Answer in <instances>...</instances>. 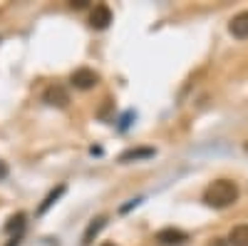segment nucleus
<instances>
[{
	"label": "nucleus",
	"mask_w": 248,
	"mask_h": 246,
	"mask_svg": "<svg viewBox=\"0 0 248 246\" xmlns=\"http://www.w3.org/2000/svg\"><path fill=\"white\" fill-rule=\"evenodd\" d=\"M238 184L231 179H216L203 189V204L211 209H226L238 201Z\"/></svg>",
	"instance_id": "1"
},
{
	"label": "nucleus",
	"mask_w": 248,
	"mask_h": 246,
	"mask_svg": "<svg viewBox=\"0 0 248 246\" xmlns=\"http://www.w3.org/2000/svg\"><path fill=\"white\" fill-rule=\"evenodd\" d=\"M70 82H72V87H77V90H92L99 82V75L94 70H90V67H79V70H75L70 75Z\"/></svg>",
	"instance_id": "2"
},
{
	"label": "nucleus",
	"mask_w": 248,
	"mask_h": 246,
	"mask_svg": "<svg viewBox=\"0 0 248 246\" xmlns=\"http://www.w3.org/2000/svg\"><path fill=\"white\" fill-rule=\"evenodd\" d=\"M43 99L47 102L50 107H60V110H65L70 105V95H67V90L62 87V85H50L43 92Z\"/></svg>",
	"instance_id": "3"
},
{
	"label": "nucleus",
	"mask_w": 248,
	"mask_h": 246,
	"mask_svg": "<svg viewBox=\"0 0 248 246\" xmlns=\"http://www.w3.org/2000/svg\"><path fill=\"white\" fill-rule=\"evenodd\" d=\"M109 23H112V10L107 5H94L90 13V25L94 30H105V28H109Z\"/></svg>",
	"instance_id": "4"
},
{
	"label": "nucleus",
	"mask_w": 248,
	"mask_h": 246,
	"mask_svg": "<svg viewBox=\"0 0 248 246\" xmlns=\"http://www.w3.org/2000/svg\"><path fill=\"white\" fill-rule=\"evenodd\" d=\"M186 239H189V236H186V231L174 229V227H167V229L156 231V241L164 244V246H179V244H184Z\"/></svg>",
	"instance_id": "5"
},
{
	"label": "nucleus",
	"mask_w": 248,
	"mask_h": 246,
	"mask_svg": "<svg viewBox=\"0 0 248 246\" xmlns=\"http://www.w3.org/2000/svg\"><path fill=\"white\" fill-rule=\"evenodd\" d=\"M229 30H231V35L238 37V40H246V37H248V10H246V13H238V15L231 17Z\"/></svg>",
	"instance_id": "6"
},
{
	"label": "nucleus",
	"mask_w": 248,
	"mask_h": 246,
	"mask_svg": "<svg viewBox=\"0 0 248 246\" xmlns=\"http://www.w3.org/2000/svg\"><path fill=\"white\" fill-rule=\"evenodd\" d=\"M154 157V149L152 147H134V149H127L119 154V162L122 164H129V162H137V159H149Z\"/></svg>",
	"instance_id": "7"
},
{
	"label": "nucleus",
	"mask_w": 248,
	"mask_h": 246,
	"mask_svg": "<svg viewBox=\"0 0 248 246\" xmlns=\"http://www.w3.org/2000/svg\"><path fill=\"white\" fill-rule=\"evenodd\" d=\"M105 224H107V216L102 214V216H97V219H92L90 221V227H87V231H85V236H82V246H90L92 244V239L105 229Z\"/></svg>",
	"instance_id": "8"
},
{
	"label": "nucleus",
	"mask_w": 248,
	"mask_h": 246,
	"mask_svg": "<svg viewBox=\"0 0 248 246\" xmlns=\"http://www.w3.org/2000/svg\"><path fill=\"white\" fill-rule=\"evenodd\" d=\"M229 244L231 246H248V224H238L229 234Z\"/></svg>",
	"instance_id": "9"
},
{
	"label": "nucleus",
	"mask_w": 248,
	"mask_h": 246,
	"mask_svg": "<svg viewBox=\"0 0 248 246\" xmlns=\"http://www.w3.org/2000/svg\"><path fill=\"white\" fill-rule=\"evenodd\" d=\"M62 194H65V184H60L57 189H52V192H50V194L45 197V201H43V204H40V207H37V214H45V212H47V209L52 207V204H55V201H57V199H60Z\"/></svg>",
	"instance_id": "10"
},
{
	"label": "nucleus",
	"mask_w": 248,
	"mask_h": 246,
	"mask_svg": "<svg viewBox=\"0 0 248 246\" xmlns=\"http://www.w3.org/2000/svg\"><path fill=\"white\" fill-rule=\"evenodd\" d=\"M23 227H25V214L23 212H20V214H15V216H10L8 219V224H5V231L8 234H13V231H23Z\"/></svg>",
	"instance_id": "11"
},
{
	"label": "nucleus",
	"mask_w": 248,
	"mask_h": 246,
	"mask_svg": "<svg viewBox=\"0 0 248 246\" xmlns=\"http://www.w3.org/2000/svg\"><path fill=\"white\" fill-rule=\"evenodd\" d=\"M70 8H75V10H82V8H87V0H72V3H70Z\"/></svg>",
	"instance_id": "12"
},
{
	"label": "nucleus",
	"mask_w": 248,
	"mask_h": 246,
	"mask_svg": "<svg viewBox=\"0 0 248 246\" xmlns=\"http://www.w3.org/2000/svg\"><path fill=\"white\" fill-rule=\"evenodd\" d=\"M8 246H20V234H15V236L8 241Z\"/></svg>",
	"instance_id": "13"
},
{
	"label": "nucleus",
	"mask_w": 248,
	"mask_h": 246,
	"mask_svg": "<svg viewBox=\"0 0 248 246\" xmlns=\"http://www.w3.org/2000/svg\"><path fill=\"white\" fill-rule=\"evenodd\" d=\"M3 177H8V167H5L3 162H0V179H3Z\"/></svg>",
	"instance_id": "14"
},
{
	"label": "nucleus",
	"mask_w": 248,
	"mask_h": 246,
	"mask_svg": "<svg viewBox=\"0 0 248 246\" xmlns=\"http://www.w3.org/2000/svg\"><path fill=\"white\" fill-rule=\"evenodd\" d=\"M99 246H117V244H112V241H105V244H99Z\"/></svg>",
	"instance_id": "15"
},
{
	"label": "nucleus",
	"mask_w": 248,
	"mask_h": 246,
	"mask_svg": "<svg viewBox=\"0 0 248 246\" xmlns=\"http://www.w3.org/2000/svg\"><path fill=\"white\" fill-rule=\"evenodd\" d=\"M246 152H248V142H246Z\"/></svg>",
	"instance_id": "16"
}]
</instances>
